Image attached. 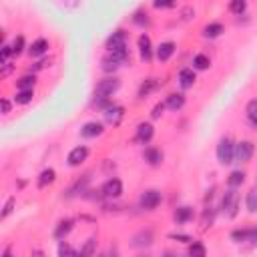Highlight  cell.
I'll list each match as a JSON object with an SVG mask.
<instances>
[{
  "label": "cell",
  "instance_id": "obj_1",
  "mask_svg": "<svg viewBox=\"0 0 257 257\" xmlns=\"http://www.w3.org/2000/svg\"><path fill=\"white\" fill-rule=\"evenodd\" d=\"M106 50H108V54H110L114 60H118L120 64L126 62V58H128V50H126V34H124L122 30L112 32V34L106 38Z\"/></svg>",
  "mask_w": 257,
  "mask_h": 257
},
{
  "label": "cell",
  "instance_id": "obj_2",
  "mask_svg": "<svg viewBox=\"0 0 257 257\" xmlns=\"http://www.w3.org/2000/svg\"><path fill=\"white\" fill-rule=\"evenodd\" d=\"M217 161L221 165H229L235 163V143L229 137H223L217 145Z\"/></svg>",
  "mask_w": 257,
  "mask_h": 257
},
{
  "label": "cell",
  "instance_id": "obj_3",
  "mask_svg": "<svg viewBox=\"0 0 257 257\" xmlns=\"http://www.w3.org/2000/svg\"><path fill=\"white\" fill-rule=\"evenodd\" d=\"M118 86H120V80L114 78V76H108L104 80H98V84L94 88V96L96 98H108L112 92L118 90Z\"/></svg>",
  "mask_w": 257,
  "mask_h": 257
},
{
  "label": "cell",
  "instance_id": "obj_4",
  "mask_svg": "<svg viewBox=\"0 0 257 257\" xmlns=\"http://www.w3.org/2000/svg\"><path fill=\"white\" fill-rule=\"evenodd\" d=\"M221 209L227 217H235L237 215V209H239V195L235 193V189H229L225 195H223V201H221Z\"/></svg>",
  "mask_w": 257,
  "mask_h": 257
},
{
  "label": "cell",
  "instance_id": "obj_5",
  "mask_svg": "<svg viewBox=\"0 0 257 257\" xmlns=\"http://www.w3.org/2000/svg\"><path fill=\"white\" fill-rule=\"evenodd\" d=\"M255 153V145L251 141L235 143V163H249Z\"/></svg>",
  "mask_w": 257,
  "mask_h": 257
},
{
  "label": "cell",
  "instance_id": "obj_6",
  "mask_svg": "<svg viewBox=\"0 0 257 257\" xmlns=\"http://www.w3.org/2000/svg\"><path fill=\"white\" fill-rule=\"evenodd\" d=\"M161 193L157 191V189H151V191H145L143 195H141V207L145 209V211H153V209H157L159 205H161Z\"/></svg>",
  "mask_w": 257,
  "mask_h": 257
},
{
  "label": "cell",
  "instance_id": "obj_7",
  "mask_svg": "<svg viewBox=\"0 0 257 257\" xmlns=\"http://www.w3.org/2000/svg\"><path fill=\"white\" fill-rule=\"evenodd\" d=\"M100 191H102V195H104L106 199H116V197L122 195V183H120V179L112 177V179L104 181V185H102Z\"/></svg>",
  "mask_w": 257,
  "mask_h": 257
},
{
  "label": "cell",
  "instance_id": "obj_8",
  "mask_svg": "<svg viewBox=\"0 0 257 257\" xmlns=\"http://www.w3.org/2000/svg\"><path fill=\"white\" fill-rule=\"evenodd\" d=\"M102 114H104V120L110 122V124H118L124 116V108L120 104H106L102 108Z\"/></svg>",
  "mask_w": 257,
  "mask_h": 257
},
{
  "label": "cell",
  "instance_id": "obj_9",
  "mask_svg": "<svg viewBox=\"0 0 257 257\" xmlns=\"http://www.w3.org/2000/svg\"><path fill=\"white\" fill-rule=\"evenodd\" d=\"M86 157H88V149H86L84 145H78V147H74V149L68 153L66 161H68L70 167H78V165H82V163L86 161Z\"/></svg>",
  "mask_w": 257,
  "mask_h": 257
},
{
  "label": "cell",
  "instance_id": "obj_10",
  "mask_svg": "<svg viewBox=\"0 0 257 257\" xmlns=\"http://www.w3.org/2000/svg\"><path fill=\"white\" fill-rule=\"evenodd\" d=\"M139 54H141V60H145V62H149L153 58V42H151L149 34L139 36Z\"/></svg>",
  "mask_w": 257,
  "mask_h": 257
},
{
  "label": "cell",
  "instance_id": "obj_11",
  "mask_svg": "<svg viewBox=\"0 0 257 257\" xmlns=\"http://www.w3.org/2000/svg\"><path fill=\"white\" fill-rule=\"evenodd\" d=\"M102 131H104L102 122H96V120H88V122H84V124H82V128H80V135H82L84 139H94V137L102 135Z\"/></svg>",
  "mask_w": 257,
  "mask_h": 257
},
{
  "label": "cell",
  "instance_id": "obj_12",
  "mask_svg": "<svg viewBox=\"0 0 257 257\" xmlns=\"http://www.w3.org/2000/svg\"><path fill=\"white\" fill-rule=\"evenodd\" d=\"M197 76H195V70L193 68H181L179 70V84L181 88H193Z\"/></svg>",
  "mask_w": 257,
  "mask_h": 257
},
{
  "label": "cell",
  "instance_id": "obj_13",
  "mask_svg": "<svg viewBox=\"0 0 257 257\" xmlns=\"http://www.w3.org/2000/svg\"><path fill=\"white\" fill-rule=\"evenodd\" d=\"M173 54H175V42L167 40V42H161V44H159V48H157V58H159L161 62H167Z\"/></svg>",
  "mask_w": 257,
  "mask_h": 257
},
{
  "label": "cell",
  "instance_id": "obj_14",
  "mask_svg": "<svg viewBox=\"0 0 257 257\" xmlns=\"http://www.w3.org/2000/svg\"><path fill=\"white\" fill-rule=\"evenodd\" d=\"M153 135H155V126L151 122H141L139 124V128H137V141H141V143L147 145L153 139Z\"/></svg>",
  "mask_w": 257,
  "mask_h": 257
},
{
  "label": "cell",
  "instance_id": "obj_15",
  "mask_svg": "<svg viewBox=\"0 0 257 257\" xmlns=\"http://www.w3.org/2000/svg\"><path fill=\"white\" fill-rule=\"evenodd\" d=\"M143 157H145V161H147L149 165H153V167H157V165L163 163V153H161V149H157V147H147L145 153H143Z\"/></svg>",
  "mask_w": 257,
  "mask_h": 257
},
{
  "label": "cell",
  "instance_id": "obj_16",
  "mask_svg": "<svg viewBox=\"0 0 257 257\" xmlns=\"http://www.w3.org/2000/svg\"><path fill=\"white\" fill-rule=\"evenodd\" d=\"M165 104H167V108H171V110H179V108L185 106V94H181V92H173V94L167 96Z\"/></svg>",
  "mask_w": 257,
  "mask_h": 257
},
{
  "label": "cell",
  "instance_id": "obj_17",
  "mask_svg": "<svg viewBox=\"0 0 257 257\" xmlns=\"http://www.w3.org/2000/svg\"><path fill=\"white\" fill-rule=\"evenodd\" d=\"M46 50H48V40H44V38H36V40L30 44V48H28L30 56H42Z\"/></svg>",
  "mask_w": 257,
  "mask_h": 257
},
{
  "label": "cell",
  "instance_id": "obj_18",
  "mask_svg": "<svg viewBox=\"0 0 257 257\" xmlns=\"http://www.w3.org/2000/svg\"><path fill=\"white\" fill-rule=\"evenodd\" d=\"M221 32H223V24H221V22H211V24H207L205 30H203L205 38H217V36H221Z\"/></svg>",
  "mask_w": 257,
  "mask_h": 257
},
{
  "label": "cell",
  "instance_id": "obj_19",
  "mask_svg": "<svg viewBox=\"0 0 257 257\" xmlns=\"http://www.w3.org/2000/svg\"><path fill=\"white\" fill-rule=\"evenodd\" d=\"M159 86V82H157V78H147L143 84H141V88H139V96L141 98H145V96H149L155 88Z\"/></svg>",
  "mask_w": 257,
  "mask_h": 257
},
{
  "label": "cell",
  "instance_id": "obj_20",
  "mask_svg": "<svg viewBox=\"0 0 257 257\" xmlns=\"http://www.w3.org/2000/svg\"><path fill=\"white\" fill-rule=\"evenodd\" d=\"M70 229H72V221H70V219H64V221H60L58 227L54 229V237H56V239H64V237L70 233Z\"/></svg>",
  "mask_w": 257,
  "mask_h": 257
},
{
  "label": "cell",
  "instance_id": "obj_21",
  "mask_svg": "<svg viewBox=\"0 0 257 257\" xmlns=\"http://www.w3.org/2000/svg\"><path fill=\"white\" fill-rule=\"evenodd\" d=\"M54 179H56L54 169H44V171L40 173V177H38V187H40V189H44V187H46V185H50Z\"/></svg>",
  "mask_w": 257,
  "mask_h": 257
},
{
  "label": "cell",
  "instance_id": "obj_22",
  "mask_svg": "<svg viewBox=\"0 0 257 257\" xmlns=\"http://www.w3.org/2000/svg\"><path fill=\"white\" fill-rule=\"evenodd\" d=\"M191 219H193V209L191 207H179L175 211V221L177 223H187Z\"/></svg>",
  "mask_w": 257,
  "mask_h": 257
},
{
  "label": "cell",
  "instance_id": "obj_23",
  "mask_svg": "<svg viewBox=\"0 0 257 257\" xmlns=\"http://www.w3.org/2000/svg\"><path fill=\"white\" fill-rule=\"evenodd\" d=\"M34 84H36L34 74H26V76H22V78L16 82L18 90H32V88H34Z\"/></svg>",
  "mask_w": 257,
  "mask_h": 257
},
{
  "label": "cell",
  "instance_id": "obj_24",
  "mask_svg": "<svg viewBox=\"0 0 257 257\" xmlns=\"http://www.w3.org/2000/svg\"><path fill=\"white\" fill-rule=\"evenodd\" d=\"M245 112H247V118H249V122L257 126V98H251V100L247 102V108H245Z\"/></svg>",
  "mask_w": 257,
  "mask_h": 257
},
{
  "label": "cell",
  "instance_id": "obj_25",
  "mask_svg": "<svg viewBox=\"0 0 257 257\" xmlns=\"http://www.w3.org/2000/svg\"><path fill=\"white\" fill-rule=\"evenodd\" d=\"M243 181H245V173H243V171H233V173L229 175V179H227V185H229L231 189H237Z\"/></svg>",
  "mask_w": 257,
  "mask_h": 257
},
{
  "label": "cell",
  "instance_id": "obj_26",
  "mask_svg": "<svg viewBox=\"0 0 257 257\" xmlns=\"http://www.w3.org/2000/svg\"><path fill=\"white\" fill-rule=\"evenodd\" d=\"M189 255H193V257H205L207 255V249H205V245L201 241H193L189 245Z\"/></svg>",
  "mask_w": 257,
  "mask_h": 257
},
{
  "label": "cell",
  "instance_id": "obj_27",
  "mask_svg": "<svg viewBox=\"0 0 257 257\" xmlns=\"http://www.w3.org/2000/svg\"><path fill=\"white\" fill-rule=\"evenodd\" d=\"M209 64H211V60H209L207 54H197V56L193 58V66H195L197 70H207Z\"/></svg>",
  "mask_w": 257,
  "mask_h": 257
},
{
  "label": "cell",
  "instance_id": "obj_28",
  "mask_svg": "<svg viewBox=\"0 0 257 257\" xmlns=\"http://www.w3.org/2000/svg\"><path fill=\"white\" fill-rule=\"evenodd\" d=\"M245 207L249 213H257V191H249L245 197Z\"/></svg>",
  "mask_w": 257,
  "mask_h": 257
},
{
  "label": "cell",
  "instance_id": "obj_29",
  "mask_svg": "<svg viewBox=\"0 0 257 257\" xmlns=\"http://www.w3.org/2000/svg\"><path fill=\"white\" fill-rule=\"evenodd\" d=\"M118 66H120V62H118V60H114V58L108 54L106 58H102V66H100V68H102L104 72H114Z\"/></svg>",
  "mask_w": 257,
  "mask_h": 257
},
{
  "label": "cell",
  "instance_id": "obj_30",
  "mask_svg": "<svg viewBox=\"0 0 257 257\" xmlns=\"http://www.w3.org/2000/svg\"><path fill=\"white\" fill-rule=\"evenodd\" d=\"M32 96H34L32 90H18L16 96H14V102H16V104H28V102L32 100Z\"/></svg>",
  "mask_w": 257,
  "mask_h": 257
},
{
  "label": "cell",
  "instance_id": "obj_31",
  "mask_svg": "<svg viewBox=\"0 0 257 257\" xmlns=\"http://www.w3.org/2000/svg\"><path fill=\"white\" fill-rule=\"evenodd\" d=\"M245 8H247V0H231L229 2V10L233 14H243Z\"/></svg>",
  "mask_w": 257,
  "mask_h": 257
},
{
  "label": "cell",
  "instance_id": "obj_32",
  "mask_svg": "<svg viewBox=\"0 0 257 257\" xmlns=\"http://www.w3.org/2000/svg\"><path fill=\"white\" fill-rule=\"evenodd\" d=\"M10 46H12V52H14V56L22 54V50H24V36H16V38H14V42H12Z\"/></svg>",
  "mask_w": 257,
  "mask_h": 257
},
{
  "label": "cell",
  "instance_id": "obj_33",
  "mask_svg": "<svg viewBox=\"0 0 257 257\" xmlns=\"http://www.w3.org/2000/svg\"><path fill=\"white\" fill-rule=\"evenodd\" d=\"M175 0H153V6L159 8V10H169V8H175Z\"/></svg>",
  "mask_w": 257,
  "mask_h": 257
},
{
  "label": "cell",
  "instance_id": "obj_34",
  "mask_svg": "<svg viewBox=\"0 0 257 257\" xmlns=\"http://www.w3.org/2000/svg\"><path fill=\"white\" fill-rule=\"evenodd\" d=\"M14 205H16V199H14V197H10V199L6 201V205H4V211H2V215H0V217H2V219H6V217H8V215L14 211Z\"/></svg>",
  "mask_w": 257,
  "mask_h": 257
},
{
  "label": "cell",
  "instance_id": "obj_35",
  "mask_svg": "<svg viewBox=\"0 0 257 257\" xmlns=\"http://www.w3.org/2000/svg\"><path fill=\"white\" fill-rule=\"evenodd\" d=\"M58 255H76V251H74L68 243L60 241V245H58Z\"/></svg>",
  "mask_w": 257,
  "mask_h": 257
},
{
  "label": "cell",
  "instance_id": "obj_36",
  "mask_svg": "<svg viewBox=\"0 0 257 257\" xmlns=\"http://www.w3.org/2000/svg\"><path fill=\"white\" fill-rule=\"evenodd\" d=\"M14 52H12V46H8V44H4L2 46V54H0V62H10V56H12Z\"/></svg>",
  "mask_w": 257,
  "mask_h": 257
},
{
  "label": "cell",
  "instance_id": "obj_37",
  "mask_svg": "<svg viewBox=\"0 0 257 257\" xmlns=\"http://www.w3.org/2000/svg\"><path fill=\"white\" fill-rule=\"evenodd\" d=\"M169 237H171V239H177L179 243H189V241H193L189 235H183V233H171Z\"/></svg>",
  "mask_w": 257,
  "mask_h": 257
},
{
  "label": "cell",
  "instance_id": "obj_38",
  "mask_svg": "<svg viewBox=\"0 0 257 257\" xmlns=\"http://www.w3.org/2000/svg\"><path fill=\"white\" fill-rule=\"evenodd\" d=\"M94 239H88V243H86V247L84 249H80V255H90L92 251H94Z\"/></svg>",
  "mask_w": 257,
  "mask_h": 257
},
{
  "label": "cell",
  "instance_id": "obj_39",
  "mask_svg": "<svg viewBox=\"0 0 257 257\" xmlns=\"http://www.w3.org/2000/svg\"><path fill=\"white\" fill-rule=\"evenodd\" d=\"M165 106H167L165 102H159V104H157V106L153 108V118H159V116L163 114V110H165Z\"/></svg>",
  "mask_w": 257,
  "mask_h": 257
},
{
  "label": "cell",
  "instance_id": "obj_40",
  "mask_svg": "<svg viewBox=\"0 0 257 257\" xmlns=\"http://www.w3.org/2000/svg\"><path fill=\"white\" fill-rule=\"evenodd\" d=\"M10 70H12L10 62H2V70H0V76H2V78H6V76L10 74Z\"/></svg>",
  "mask_w": 257,
  "mask_h": 257
},
{
  "label": "cell",
  "instance_id": "obj_41",
  "mask_svg": "<svg viewBox=\"0 0 257 257\" xmlns=\"http://www.w3.org/2000/svg\"><path fill=\"white\" fill-rule=\"evenodd\" d=\"M0 106H2V114H8V112H10V102H8L6 98L0 100Z\"/></svg>",
  "mask_w": 257,
  "mask_h": 257
},
{
  "label": "cell",
  "instance_id": "obj_42",
  "mask_svg": "<svg viewBox=\"0 0 257 257\" xmlns=\"http://www.w3.org/2000/svg\"><path fill=\"white\" fill-rule=\"evenodd\" d=\"M48 64V60H40V62H36L34 66H32V70H40V68H44Z\"/></svg>",
  "mask_w": 257,
  "mask_h": 257
}]
</instances>
